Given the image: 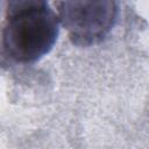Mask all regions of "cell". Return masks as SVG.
I'll return each instance as SVG.
<instances>
[{"label": "cell", "mask_w": 149, "mask_h": 149, "mask_svg": "<svg viewBox=\"0 0 149 149\" xmlns=\"http://www.w3.org/2000/svg\"><path fill=\"white\" fill-rule=\"evenodd\" d=\"M55 5L70 40L79 47L100 42L116 21L118 2L115 1H57Z\"/></svg>", "instance_id": "2"}, {"label": "cell", "mask_w": 149, "mask_h": 149, "mask_svg": "<svg viewBox=\"0 0 149 149\" xmlns=\"http://www.w3.org/2000/svg\"><path fill=\"white\" fill-rule=\"evenodd\" d=\"M59 16L42 0L7 2L2 49L13 61L34 63L47 55L57 41Z\"/></svg>", "instance_id": "1"}]
</instances>
